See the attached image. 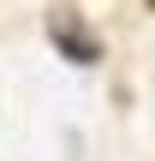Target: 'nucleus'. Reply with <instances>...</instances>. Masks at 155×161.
I'll use <instances>...</instances> for the list:
<instances>
[{"mask_svg":"<svg viewBox=\"0 0 155 161\" xmlns=\"http://www.w3.org/2000/svg\"><path fill=\"white\" fill-rule=\"evenodd\" d=\"M48 42H54L60 60H72V66H102V36H96L90 18L72 12V6H54V12H48Z\"/></svg>","mask_w":155,"mask_h":161,"instance_id":"nucleus-1","label":"nucleus"},{"mask_svg":"<svg viewBox=\"0 0 155 161\" xmlns=\"http://www.w3.org/2000/svg\"><path fill=\"white\" fill-rule=\"evenodd\" d=\"M149 6H155V0H149Z\"/></svg>","mask_w":155,"mask_h":161,"instance_id":"nucleus-2","label":"nucleus"}]
</instances>
